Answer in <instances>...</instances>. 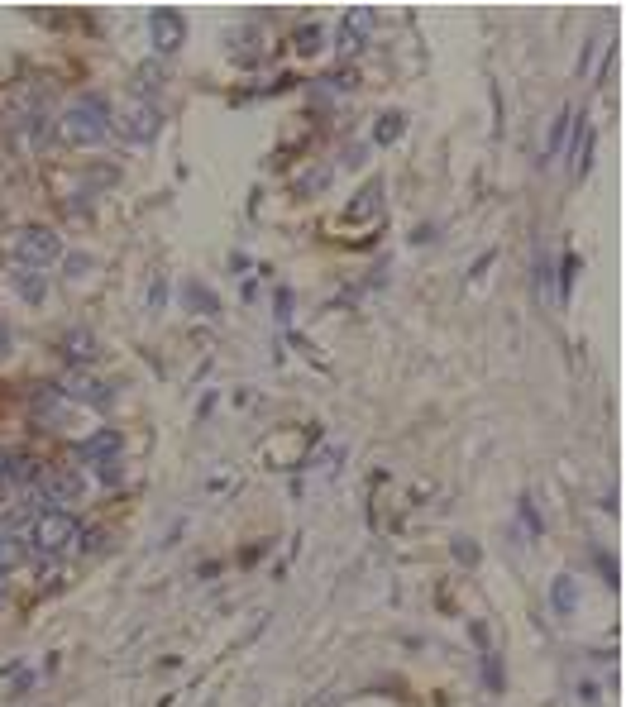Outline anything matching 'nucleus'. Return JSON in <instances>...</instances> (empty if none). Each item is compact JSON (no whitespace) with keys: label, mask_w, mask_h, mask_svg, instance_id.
<instances>
[{"label":"nucleus","mask_w":626,"mask_h":707,"mask_svg":"<svg viewBox=\"0 0 626 707\" xmlns=\"http://www.w3.org/2000/svg\"><path fill=\"white\" fill-rule=\"evenodd\" d=\"M106 134H110V101L101 91H87V96H77L63 110V139H72V144H101Z\"/></svg>","instance_id":"nucleus-1"},{"label":"nucleus","mask_w":626,"mask_h":707,"mask_svg":"<svg viewBox=\"0 0 626 707\" xmlns=\"http://www.w3.org/2000/svg\"><path fill=\"white\" fill-rule=\"evenodd\" d=\"M72 540H77V516L58 512V507H48V512L34 516V550H39V555H48V559L63 555Z\"/></svg>","instance_id":"nucleus-2"},{"label":"nucleus","mask_w":626,"mask_h":707,"mask_svg":"<svg viewBox=\"0 0 626 707\" xmlns=\"http://www.w3.org/2000/svg\"><path fill=\"white\" fill-rule=\"evenodd\" d=\"M58 254H63V239H58V230H48V225H24L20 235H15V258H20L24 268H44Z\"/></svg>","instance_id":"nucleus-3"},{"label":"nucleus","mask_w":626,"mask_h":707,"mask_svg":"<svg viewBox=\"0 0 626 707\" xmlns=\"http://www.w3.org/2000/svg\"><path fill=\"white\" fill-rule=\"evenodd\" d=\"M34 488H39V502H77L82 497V473L72 469H39V478H34Z\"/></svg>","instance_id":"nucleus-4"},{"label":"nucleus","mask_w":626,"mask_h":707,"mask_svg":"<svg viewBox=\"0 0 626 707\" xmlns=\"http://www.w3.org/2000/svg\"><path fill=\"white\" fill-rule=\"evenodd\" d=\"M158 125H163V115H158V106H153V101H144V96H139V101H130V106H125V115H120V134H125V139H134V144H149L153 134H158Z\"/></svg>","instance_id":"nucleus-5"},{"label":"nucleus","mask_w":626,"mask_h":707,"mask_svg":"<svg viewBox=\"0 0 626 707\" xmlns=\"http://www.w3.org/2000/svg\"><path fill=\"white\" fill-rule=\"evenodd\" d=\"M58 392H63V397H72V402H87V407H110L106 383H96L87 368H72L63 383H58Z\"/></svg>","instance_id":"nucleus-6"},{"label":"nucleus","mask_w":626,"mask_h":707,"mask_svg":"<svg viewBox=\"0 0 626 707\" xmlns=\"http://www.w3.org/2000/svg\"><path fill=\"white\" fill-rule=\"evenodd\" d=\"M149 29H153V43H158V53H173V48H182V39H187V20H182L177 10H153V15H149Z\"/></svg>","instance_id":"nucleus-7"},{"label":"nucleus","mask_w":626,"mask_h":707,"mask_svg":"<svg viewBox=\"0 0 626 707\" xmlns=\"http://www.w3.org/2000/svg\"><path fill=\"white\" fill-rule=\"evenodd\" d=\"M373 20H378L373 5H354V10L345 15V24H340V48H345V53L364 48V39L373 34Z\"/></svg>","instance_id":"nucleus-8"},{"label":"nucleus","mask_w":626,"mask_h":707,"mask_svg":"<svg viewBox=\"0 0 626 707\" xmlns=\"http://www.w3.org/2000/svg\"><path fill=\"white\" fill-rule=\"evenodd\" d=\"M29 411H34V421H48V426H58L63 421V392L58 383H39L29 392Z\"/></svg>","instance_id":"nucleus-9"},{"label":"nucleus","mask_w":626,"mask_h":707,"mask_svg":"<svg viewBox=\"0 0 626 707\" xmlns=\"http://www.w3.org/2000/svg\"><path fill=\"white\" fill-rule=\"evenodd\" d=\"M115 454H120V430L115 426H101L77 445V459H87V464H101V459H115Z\"/></svg>","instance_id":"nucleus-10"},{"label":"nucleus","mask_w":626,"mask_h":707,"mask_svg":"<svg viewBox=\"0 0 626 707\" xmlns=\"http://www.w3.org/2000/svg\"><path fill=\"white\" fill-rule=\"evenodd\" d=\"M10 282H15V292H20L24 301H44V297H48V278H44V268H24V263H15Z\"/></svg>","instance_id":"nucleus-11"},{"label":"nucleus","mask_w":626,"mask_h":707,"mask_svg":"<svg viewBox=\"0 0 626 707\" xmlns=\"http://www.w3.org/2000/svg\"><path fill=\"white\" fill-rule=\"evenodd\" d=\"M378 206H383V182L373 177V182H364V192L349 201L345 220H373V215H378Z\"/></svg>","instance_id":"nucleus-12"},{"label":"nucleus","mask_w":626,"mask_h":707,"mask_svg":"<svg viewBox=\"0 0 626 707\" xmlns=\"http://www.w3.org/2000/svg\"><path fill=\"white\" fill-rule=\"evenodd\" d=\"M39 459H29V454H10V459H0V478H10V483H34L39 478Z\"/></svg>","instance_id":"nucleus-13"},{"label":"nucleus","mask_w":626,"mask_h":707,"mask_svg":"<svg viewBox=\"0 0 626 707\" xmlns=\"http://www.w3.org/2000/svg\"><path fill=\"white\" fill-rule=\"evenodd\" d=\"M24 559H29V545H24L15 531H5V536H0V574H10V569L24 564Z\"/></svg>","instance_id":"nucleus-14"},{"label":"nucleus","mask_w":626,"mask_h":707,"mask_svg":"<svg viewBox=\"0 0 626 707\" xmlns=\"http://www.w3.org/2000/svg\"><path fill=\"white\" fill-rule=\"evenodd\" d=\"M182 297L192 301V306H201V316H216V311H220L216 292H211L206 282H187V287H182Z\"/></svg>","instance_id":"nucleus-15"},{"label":"nucleus","mask_w":626,"mask_h":707,"mask_svg":"<svg viewBox=\"0 0 626 707\" xmlns=\"http://www.w3.org/2000/svg\"><path fill=\"white\" fill-rule=\"evenodd\" d=\"M67 354H72V359H82V364H87V359H96V335H91V330H67Z\"/></svg>","instance_id":"nucleus-16"},{"label":"nucleus","mask_w":626,"mask_h":707,"mask_svg":"<svg viewBox=\"0 0 626 707\" xmlns=\"http://www.w3.org/2000/svg\"><path fill=\"white\" fill-rule=\"evenodd\" d=\"M588 153H593V129L583 125V115H579V129H574V172L588 168Z\"/></svg>","instance_id":"nucleus-17"},{"label":"nucleus","mask_w":626,"mask_h":707,"mask_svg":"<svg viewBox=\"0 0 626 707\" xmlns=\"http://www.w3.org/2000/svg\"><path fill=\"white\" fill-rule=\"evenodd\" d=\"M550 602H555V612H574V579H569V574H560V579H555V588H550Z\"/></svg>","instance_id":"nucleus-18"},{"label":"nucleus","mask_w":626,"mask_h":707,"mask_svg":"<svg viewBox=\"0 0 626 707\" xmlns=\"http://www.w3.org/2000/svg\"><path fill=\"white\" fill-rule=\"evenodd\" d=\"M569 120H574L569 110H560V115L550 120V139H545V158H555V153H560V144H564V129H569Z\"/></svg>","instance_id":"nucleus-19"},{"label":"nucleus","mask_w":626,"mask_h":707,"mask_svg":"<svg viewBox=\"0 0 626 707\" xmlns=\"http://www.w3.org/2000/svg\"><path fill=\"white\" fill-rule=\"evenodd\" d=\"M397 134H402V115H397V110H392V115H378V129H373V139H378V144H392Z\"/></svg>","instance_id":"nucleus-20"},{"label":"nucleus","mask_w":626,"mask_h":707,"mask_svg":"<svg viewBox=\"0 0 626 707\" xmlns=\"http://www.w3.org/2000/svg\"><path fill=\"white\" fill-rule=\"evenodd\" d=\"M483 679H488V688H493V693H502L507 674H502V665H497V655H483Z\"/></svg>","instance_id":"nucleus-21"},{"label":"nucleus","mask_w":626,"mask_h":707,"mask_svg":"<svg viewBox=\"0 0 626 707\" xmlns=\"http://www.w3.org/2000/svg\"><path fill=\"white\" fill-rule=\"evenodd\" d=\"M297 48H302V53H316V48H321V29H316V24L297 29Z\"/></svg>","instance_id":"nucleus-22"},{"label":"nucleus","mask_w":626,"mask_h":707,"mask_svg":"<svg viewBox=\"0 0 626 707\" xmlns=\"http://www.w3.org/2000/svg\"><path fill=\"white\" fill-rule=\"evenodd\" d=\"M96 473H101L106 483H120V473H125V464H120V454H115V459H101V464H96Z\"/></svg>","instance_id":"nucleus-23"},{"label":"nucleus","mask_w":626,"mask_h":707,"mask_svg":"<svg viewBox=\"0 0 626 707\" xmlns=\"http://www.w3.org/2000/svg\"><path fill=\"white\" fill-rule=\"evenodd\" d=\"M574 273H579V258L569 254V258H564V273H560V287H564V297H569V282H574Z\"/></svg>","instance_id":"nucleus-24"},{"label":"nucleus","mask_w":626,"mask_h":707,"mask_svg":"<svg viewBox=\"0 0 626 707\" xmlns=\"http://www.w3.org/2000/svg\"><path fill=\"white\" fill-rule=\"evenodd\" d=\"M454 555H459V559H469V564H474V559H478V545H474V540H454Z\"/></svg>","instance_id":"nucleus-25"},{"label":"nucleus","mask_w":626,"mask_h":707,"mask_svg":"<svg viewBox=\"0 0 626 707\" xmlns=\"http://www.w3.org/2000/svg\"><path fill=\"white\" fill-rule=\"evenodd\" d=\"M598 564H603L607 583H612V588H617V564H612V555H607V550H598Z\"/></svg>","instance_id":"nucleus-26"},{"label":"nucleus","mask_w":626,"mask_h":707,"mask_svg":"<svg viewBox=\"0 0 626 707\" xmlns=\"http://www.w3.org/2000/svg\"><path fill=\"white\" fill-rule=\"evenodd\" d=\"M67 268H72V273L82 278V273H87V268H91V258H87V254H72V258H67Z\"/></svg>","instance_id":"nucleus-27"},{"label":"nucleus","mask_w":626,"mask_h":707,"mask_svg":"<svg viewBox=\"0 0 626 707\" xmlns=\"http://www.w3.org/2000/svg\"><path fill=\"white\" fill-rule=\"evenodd\" d=\"M0 354H10V330H5V321H0Z\"/></svg>","instance_id":"nucleus-28"},{"label":"nucleus","mask_w":626,"mask_h":707,"mask_svg":"<svg viewBox=\"0 0 626 707\" xmlns=\"http://www.w3.org/2000/svg\"><path fill=\"white\" fill-rule=\"evenodd\" d=\"M0 602H5V579H0Z\"/></svg>","instance_id":"nucleus-29"}]
</instances>
